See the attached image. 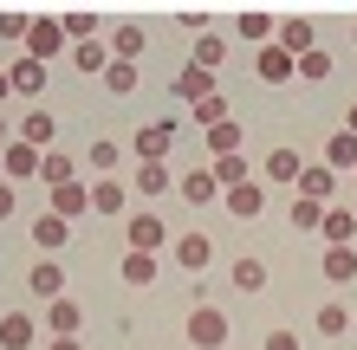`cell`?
Wrapping results in <instances>:
<instances>
[{
  "label": "cell",
  "mask_w": 357,
  "mask_h": 350,
  "mask_svg": "<svg viewBox=\"0 0 357 350\" xmlns=\"http://www.w3.org/2000/svg\"><path fill=\"white\" fill-rule=\"evenodd\" d=\"M273 26H280V19L260 13V7H247V13L234 19V33H241V39H260V46H273Z\"/></svg>",
  "instance_id": "cell-31"
},
{
  "label": "cell",
  "mask_w": 357,
  "mask_h": 350,
  "mask_svg": "<svg viewBox=\"0 0 357 350\" xmlns=\"http://www.w3.org/2000/svg\"><path fill=\"white\" fill-rule=\"evenodd\" d=\"M208 150H215V156H234V150H241V123H234V117L215 123V130H208Z\"/></svg>",
  "instance_id": "cell-40"
},
{
  "label": "cell",
  "mask_w": 357,
  "mask_h": 350,
  "mask_svg": "<svg viewBox=\"0 0 357 350\" xmlns=\"http://www.w3.org/2000/svg\"><path fill=\"white\" fill-rule=\"evenodd\" d=\"M312 324H319V337H351V305L344 299H325Z\"/></svg>",
  "instance_id": "cell-23"
},
{
  "label": "cell",
  "mask_w": 357,
  "mask_h": 350,
  "mask_svg": "<svg viewBox=\"0 0 357 350\" xmlns=\"http://www.w3.org/2000/svg\"><path fill=\"white\" fill-rule=\"evenodd\" d=\"M72 65H78V72H98V78H104V65H111V52H104L98 39H78V46H72Z\"/></svg>",
  "instance_id": "cell-37"
},
{
  "label": "cell",
  "mask_w": 357,
  "mask_h": 350,
  "mask_svg": "<svg viewBox=\"0 0 357 350\" xmlns=\"http://www.w3.org/2000/svg\"><path fill=\"white\" fill-rule=\"evenodd\" d=\"M176 195L188 201V208H202V201H215L221 189H215V175H208V169H188V175L176 182Z\"/></svg>",
  "instance_id": "cell-25"
},
{
  "label": "cell",
  "mask_w": 357,
  "mask_h": 350,
  "mask_svg": "<svg viewBox=\"0 0 357 350\" xmlns=\"http://www.w3.org/2000/svg\"><path fill=\"white\" fill-rule=\"evenodd\" d=\"M351 214H357V195H351Z\"/></svg>",
  "instance_id": "cell-51"
},
{
  "label": "cell",
  "mask_w": 357,
  "mask_h": 350,
  "mask_svg": "<svg viewBox=\"0 0 357 350\" xmlns=\"http://www.w3.org/2000/svg\"><path fill=\"white\" fill-rule=\"evenodd\" d=\"M208 175H215V189L227 195V189H241V182H254V175H247V156L234 150V156H215V162H208Z\"/></svg>",
  "instance_id": "cell-21"
},
{
  "label": "cell",
  "mask_w": 357,
  "mask_h": 350,
  "mask_svg": "<svg viewBox=\"0 0 357 350\" xmlns=\"http://www.w3.org/2000/svg\"><path fill=\"white\" fill-rule=\"evenodd\" d=\"M351 175H357V169H351Z\"/></svg>",
  "instance_id": "cell-52"
},
{
  "label": "cell",
  "mask_w": 357,
  "mask_h": 350,
  "mask_svg": "<svg viewBox=\"0 0 357 350\" xmlns=\"http://www.w3.org/2000/svg\"><path fill=\"white\" fill-rule=\"evenodd\" d=\"M66 240H72V221H59V214H39V221H33V246H46V253H59Z\"/></svg>",
  "instance_id": "cell-26"
},
{
  "label": "cell",
  "mask_w": 357,
  "mask_h": 350,
  "mask_svg": "<svg viewBox=\"0 0 357 350\" xmlns=\"http://www.w3.org/2000/svg\"><path fill=\"white\" fill-rule=\"evenodd\" d=\"M319 273L331 285H351L357 279V246H325V253H319Z\"/></svg>",
  "instance_id": "cell-15"
},
{
  "label": "cell",
  "mask_w": 357,
  "mask_h": 350,
  "mask_svg": "<svg viewBox=\"0 0 357 350\" xmlns=\"http://www.w3.org/2000/svg\"><path fill=\"white\" fill-rule=\"evenodd\" d=\"M273 46H280L286 58H305V52H319V33H312V19H280V26H273Z\"/></svg>",
  "instance_id": "cell-4"
},
{
  "label": "cell",
  "mask_w": 357,
  "mask_h": 350,
  "mask_svg": "<svg viewBox=\"0 0 357 350\" xmlns=\"http://www.w3.org/2000/svg\"><path fill=\"white\" fill-rule=\"evenodd\" d=\"M0 39H26V13H13V7H0Z\"/></svg>",
  "instance_id": "cell-42"
},
{
  "label": "cell",
  "mask_w": 357,
  "mask_h": 350,
  "mask_svg": "<svg viewBox=\"0 0 357 350\" xmlns=\"http://www.w3.org/2000/svg\"><path fill=\"white\" fill-rule=\"evenodd\" d=\"M26 292H33V299H59V292H66V266H59L52 253L33 260V266H26Z\"/></svg>",
  "instance_id": "cell-8"
},
{
  "label": "cell",
  "mask_w": 357,
  "mask_h": 350,
  "mask_svg": "<svg viewBox=\"0 0 357 350\" xmlns=\"http://www.w3.org/2000/svg\"><path fill=\"white\" fill-rule=\"evenodd\" d=\"M351 46H357V26H351Z\"/></svg>",
  "instance_id": "cell-50"
},
{
  "label": "cell",
  "mask_w": 357,
  "mask_h": 350,
  "mask_svg": "<svg viewBox=\"0 0 357 350\" xmlns=\"http://www.w3.org/2000/svg\"><path fill=\"white\" fill-rule=\"evenodd\" d=\"M85 162H91L98 175H117V162H123V143H117V136H98L91 150H85Z\"/></svg>",
  "instance_id": "cell-33"
},
{
  "label": "cell",
  "mask_w": 357,
  "mask_h": 350,
  "mask_svg": "<svg viewBox=\"0 0 357 350\" xmlns=\"http://www.w3.org/2000/svg\"><path fill=\"white\" fill-rule=\"evenodd\" d=\"M33 337H39L33 312H7L0 318V350H33Z\"/></svg>",
  "instance_id": "cell-16"
},
{
  "label": "cell",
  "mask_w": 357,
  "mask_h": 350,
  "mask_svg": "<svg viewBox=\"0 0 357 350\" xmlns=\"http://www.w3.org/2000/svg\"><path fill=\"white\" fill-rule=\"evenodd\" d=\"M7 97H13V85H7V72H0V104H7Z\"/></svg>",
  "instance_id": "cell-47"
},
{
  "label": "cell",
  "mask_w": 357,
  "mask_h": 350,
  "mask_svg": "<svg viewBox=\"0 0 357 350\" xmlns=\"http://www.w3.org/2000/svg\"><path fill=\"white\" fill-rule=\"evenodd\" d=\"M46 350H85V344H78V337H52Z\"/></svg>",
  "instance_id": "cell-45"
},
{
  "label": "cell",
  "mask_w": 357,
  "mask_h": 350,
  "mask_svg": "<svg viewBox=\"0 0 357 350\" xmlns=\"http://www.w3.org/2000/svg\"><path fill=\"white\" fill-rule=\"evenodd\" d=\"M46 214H59V221L91 214V189H85V182H59V189L46 195Z\"/></svg>",
  "instance_id": "cell-6"
},
{
  "label": "cell",
  "mask_w": 357,
  "mask_h": 350,
  "mask_svg": "<svg viewBox=\"0 0 357 350\" xmlns=\"http://www.w3.org/2000/svg\"><path fill=\"white\" fill-rule=\"evenodd\" d=\"M221 58H227V39H215V33H202L195 46H188V65H195V72H215Z\"/></svg>",
  "instance_id": "cell-28"
},
{
  "label": "cell",
  "mask_w": 357,
  "mask_h": 350,
  "mask_svg": "<svg viewBox=\"0 0 357 350\" xmlns=\"http://www.w3.org/2000/svg\"><path fill=\"white\" fill-rule=\"evenodd\" d=\"M52 136H59V123H52V111H26V123H20V143H33V150H46Z\"/></svg>",
  "instance_id": "cell-29"
},
{
  "label": "cell",
  "mask_w": 357,
  "mask_h": 350,
  "mask_svg": "<svg viewBox=\"0 0 357 350\" xmlns=\"http://www.w3.org/2000/svg\"><path fill=\"white\" fill-rule=\"evenodd\" d=\"M143 46H150V33H143L137 19H123V26L111 33V46H104V52H111L117 65H137V52H143Z\"/></svg>",
  "instance_id": "cell-13"
},
{
  "label": "cell",
  "mask_w": 357,
  "mask_h": 350,
  "mask_svg": "<svg viewBox=\"0 0 357 350\" xmlns=\"http://www.w3.org/2000/svg\"><path fill=\"white\" fill-rule=\"evenodd\" d=\"M39 182H46V189H59V182H78L72 150H39Z\"/></svg>",
  "instance_id": "cell-18"
},
{
  "label": "cell",
  "mask_w": 357,
  "mask_h": 350,
  "mask_svg": "<svg viewBox=\"0 0 357 350\" xmlns=\"http://www.w3.org/2000/svg\"><path fill=\"white\" fill-rule=\"evenodd\" d=\"M13 208H20V189H13V182H7V175H0V221H7Z\"/></svg>",
  "instance_id": "cell-44"
},
{
  "label": "cell",
  "mask_w": 357,
  "mask_h": 350,
  "mask_svg": "<svg viewBox=\"0 0 357 350\" xmlns=\"http://www.w3.org/2000/svg\"><path fill=\"white\" fill-rule=\"evenodd\" d=\"M351 337H357V312H351Z\"/></svg>",
  "instance_id": "cell-49"
},
{
  "label": "cell",
  "mask_w": 357,
  "mask_h": 350,
  "mask_svg": "<svg viewBox=\"0 0 357 350\" xmlns=\"http://www.w3.org/2000/svg\"><path fill=\"white\" fill-rule=\"evenodd\" d=\"M59 33H66V46H78V39H91V33H98V13H91V7L59 13Z\"/></svg>",
  "instance_id": "cell-30"
},
{
  "label": "cell",
  "mask_w": 357,
  "mask_h": 350,
  "mask_svg": "<svg viewBox=\"0 0 357 350\" xmlns=\"http://www.w3.org/2000/svg\"><path fill=\"white\" fill-rule=\"evenodd\" d=\"M299 169H305V162H299V150H292V143L266 156V182H299Z\"/></svg>",
  "instance_id": "cell-35"
},
{
  "label": "cell",
  "mask_w": 357,
  "mask_h": 350,
  "mask_svg": "<svg viewBox=\"0 0 357 350\" xmlns=\"http://www.w3.org/2000/svg\"><path fill=\"white\" fill-rule=\"evenodd\" d=\"M104 91H111V97H130L137 91V65H117V58H111V65H104Z\"/></svg>",
  "instance_id": "cell-38"
},
{
  "label": "cell",
  "mask_w": 357,
  "mask_h": 350,
  "mask_svg": "<svg viewBox=\"0 0 357 350\" xmlns=\"http://www.w3.org/2000/svg\"><path fill=\"white\" fill-rule=\"evenodd\" d=\"M221 201H227V214H234V221H254L266 208V189H260V182H241V189H227Z\"/></svg>",
  "instance_id": "cell-17"
},
{
  "label": "cell",
  "mask_w": 357,
  "mask_h": 350,
  "mask_svg": "<svg viewBox=\"0 0 357 350\" xmlns=\"http://www.w3.org/2000/svg\"><path fill=\"white\" fill-rule=\"evenodd\" d=\"M91 214H130V189L117 175H98L91 182Z\"/></svg>",
  "instance_id": "cell-12"
},
{
  "label": "cell",
  "mask_w": 357,
  "mask_h": 350,
  "mask_svg": "<svg viewBox=\"0 0 357 350\" xmlns=\"http://www.w3.org/2000/svg\"><path fill=\"white\" fill-rule=\"evenodd\" d=\"M319 234H325V246H351L357 240V214L344 208V201H331V208L319 214Z\"/></svg>",
  "instance_id": "cell-10"
},
{
  "label": "cell",
  "mask_w": 357,
  "mask_h": 350,
  "mask_svg": "<svg viewBox=\"0 0 357 350\" xmlns=\"http://www.w3.org/2000/svg\"><path fill=\"white\" fill-rule=\"evenodd\" d=\"M46 324H52V337H78V331H85V305L59 292V299L46 305Z\"/></svg>",
  "instance_id": "cell-11"
},
{
  "label": "cell",
  "mask_w": 357,
  "mask_h": 350,
  "mask_svg": "<svg viewBox=\"0 0 357 350\" xmlns=\"http://www.w3.org/2000/svg\"><path fill=\"white\" fill-rule=\"evenodd\" d=\"M266 350H299V331H292V324H280V331H266Z\"/></svg>",
  "instance_id": "cell-43"
},
{
  "label": "cell",
  "mask_w": 357,
  "mask_h": 350,
  "mask_svg": "<svg viewBox=\"0 0 357 350\" xmlns=\"http://www.w3.org/2000/svg\"><path fill=\"white\" fill-rule=\"evenodd\" d=\"M208 91H215V72H195V65H176V78H169V97H176V104H202Z\"/></svg>",
  "instance_id": "cell-9"
},
{
  "label": "cell",
  "mask_w": 357,
  "mask_h": 350,
  "mask_svg": "<svg viewBox=\"0 0 357 350\" xmlns=\"http://www.w3.org/2000/svg\"><path fill=\"white\" fill-rule=\"evenodd\" d=\"M292 78H305V85H325V78H331V52H305V58H292Z\"/></svg>",
  "instance_id": "cell-36"
},
{
  "label": "cell",
  "mask_w": 357,
  "mask_h": 350,
  "mask_svg": "<svg viewBox=\"0 0 357 350\" xmlns=\"http://www.w3.org/2000/svg\"><path fill=\"white\" fill-rule=\"evenodd\" d=\"M234 285H241V292H260V285H266V260L260 253H234Z\"/></svg>",
  "instance_id": "cell-34"
},
{
  "label": "cell",
  "mask_w": 357,
  "mask_h": 350,
  "mask_svg": "<svg viewBox=\"0 0 357 350\" xmlns=\"http://www.w3.org/2000/svg\"><path fill=\"white\" fill-rule=\"evenodd\" d=\"M59 52H66L59 19H52V13H33V19H26V58H33V65H46V58H59Z\"/></svg>",
  "instance_id": "cell-2"
},
{
  "label": "cell",
  "mask_w": 357,
  "mask_h": 350,
  "mask_svg": "<svg viewBox=\"0 0 357 350\" xmlns=\"http://www.w3.org/2000/svg\"><path fill=\"white\" fill-rule=\"evenodd\" d=\"M299 195H305V201H319V208H331V195H338V175H331L325 162H319V169H299Z\"/></svg>",
  "instance_id": "cell-19"
},
{
  "label": "cell",
  "mask_w": 357,
  "mask_h": 350,
  "mask_svg": "<svg viewBox=\"0 0 357 350\" xmlns=\"http://www.w3.org/2000/svg\"><path fill=\"white\" fill-rule=\"evenodd\" d=\"M7 85H13V97H39V91H46V65H33V58H13Z\"/></svg>",
  "instance_id": "cell-20"
},
{
  "label": "cell",
  "mask_w": 357,
  "mask_h": 350,
  "mask_svg": "<svg viewBox=\"0 0 357 350\" xmlns=\"http://www.w3.org/2000/svg\"><path fill=\"white\" fill-rule=\"evenodd\" d=\"M0 175H7L13 189H20V182H33V175H39V150H33V143H20V136H13L7 150H0Z\"/></svg>",
  "instance_id": "cell-7"
},
{
  "label": "cell",
  "mask_w": 357,
  "mask_h": 350,
  "mask_svg": "<svg viewBox=\"0 0 357 350\" xmlns=\"http://www.w3.org/2000/svg\"><path fill=\"white\" fill-rule=\"evenodd\" d=\"M188 117H195L202 130H215V123H227V117H234V111H227V91H208L202 104H188Z\"/></svg>",
  "instance_id": "cell-32"
},
{
  "label": "cell",
  "mask_w": 357,
  "mask_h": 350,
  "mask_svg": "<svg viewBox=\"0 0 357 350\" xmlns=\"http://www.w3.org/2000/svg\"><path fill=\"white\" fill-rule=\"evenodd\" d=\"M123 246H130V253H162V246H169V221L150 214V208L130 214V240H123Z\"/></svg>",
  "instance_id": "cell-3"
},
{
  "label": "cell",
  "mask_w": 357,
  "mask_h": 350,
  "mask_svg": "<svg viewBox=\"0 0 357 350\" xmlns=\"http://www.w3.org/2000/svg\"><path fill=\"white\" fill-rule=\"evenodd\" d=\"M319 214H325L319 201H305V195L292 201V228H299V234H319Z\"/></svg>",
  "instance_id": "cell-41"
},
{
  "label": "cell",
  "mask_w": 357,
  "mask_h": 350,
  "mask_svg": "<svg viewBox=\"0 0 357 350\" xmlns=\"http://www.w3.org/2000/svg\"><path fill=\"white\" fill-rule=\"evenodd\" d=\"M344 130H351V136H357V104H351V117H344Z\"/></svg>",
  "instance_id": "cell-48"
},
{
  "label": "cell",
  "mask_w": 357,
  "mask_h": 350,
  "mask_svg": "<svg viewBox=\"0 0 357 350\" xmlns=\"http://www.w3.org/2000/svg\"><path fill=\"white\" fill-rule=\"evenodd\" d=\"M176 130H182L176 117H162V123H150V130H137V136H130L137 162H162V156H169V143H176Z\"/></svg>",
  "instance_id": "cell-5"
},
{
  "label": "cell",
  "mask_w": 357,
  "mask_h": 350,
  "mask_svg": "<svg viewBox=\"0 0 357 350\" xmlns=\"http://www.w3.org/2000/svg\"><path fill=\"white\" fill-rule=\"evenodd\" d=\"M325 169H331V175H344V169H357V136H351V130H338V136L325 143Z\"/></svg>",
  "instance_id": "cell-27"
},
{
  "label": "cell",
  "mask_w": 357,
  "mask_h": 350,
  "mask_svg": "<svg viewBox=\"0 0 357 350\" xmlns=\"http://www.w3.org/2000/svg\"><path fill=\"white\" fill-rule=\"evenodd\" d=\"M254 78H260V85H292V58L280 46H260L254 52Z\"/></svg>",
  "instance_id": "cell-14"
},
{
  "label": "cell",
  "mask_w": 357,
  "mask_h": 350,
  "mask_svg": "<svg viewBox=\"0 0 357 350\" xmlns=\"http://www.w3.org/2000/svg\"><path fill=\"white\" fill-rule=\"evenodd\" d=\"M156 279V253H123V285H150Z\"/></svg>",
  "instance_id": "cell-39"
},
{
  "label": "cell",
  "mask_w": 357,
  "mask_h": 350,
  "mask_svg": "<svg viewBox=\"0 0 357 350\" xmlns=\"http://www.w3.org/2000/svg\"><path fill=\"white\" fill-rule=\"evenodd\" d=\"M137 195H169L176 189V175H169V162H137V182H130Z\"/></svg>",
  "instance_id": "cell-24"
},
{
  "label": "cell",
  "mask_w": 357,
  "mask_h": 350,
  "mask_svg": "<svg viewBox=\"0 0 357 350\" xmlns=\"http://www.w3.org/2000/svg\"><path fill=\"white\" fill-rule=\"evenodd\" d=\"M7 143H13V123H7V117H0V150H7Z\"/></svg>",
  "instance_id": "cell-46"
},
{
  "label": "cell",
  "mask_w": 357,
  "mask_h": 350,
  "mask_svg": "<svg viewBox=\"0 0 357 350\" xmlns=\"http://www.w3.org/2000/svg\"><path fill=\"white\" fill-rule=\"evenodd\" d=\"M182 337L195 344V350H221L227 337H234V318H227L221 305H208V299H195V312L182 318Z\"/></svg>",
  "instance_id": "cell-1"
},
{
  "label": "cell",
  "mask_w": 357,
  "mask_h": 350,
  "mask_svg": "<svg viewBox=\"0 0 357 350\" xmlns=\"http://www.w3.org/2000/svg\"><path fill=\"white\" fill-rule=\"evenodd\" d=\"M169 253H176V260L188 266V273H202V266L215 260V240H208V234H182V240L169 246Z\"/></svg>",
  "instance_id": "cell-22"
}]
</instances>
